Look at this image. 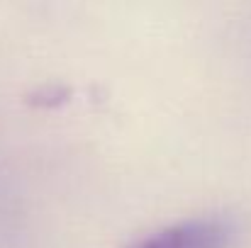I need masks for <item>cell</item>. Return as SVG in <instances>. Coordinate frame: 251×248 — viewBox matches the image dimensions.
I'll return each mask as SVG.
<instances>
[{"label":"cell","mask_w":251,"mask_h":248,"mask_svg":"<svg viewBox=\"0 0 251 248\" xmlns=\"http://www.w3.org/2000/svg\"><path fill=\"white\" fill-rule=\"evenodd\" d=\"M239 239V224L225 214L193 217L156 229L122 248H232Z\"/></svg>","instance_id":"6da1fadb"}]
</instances>
